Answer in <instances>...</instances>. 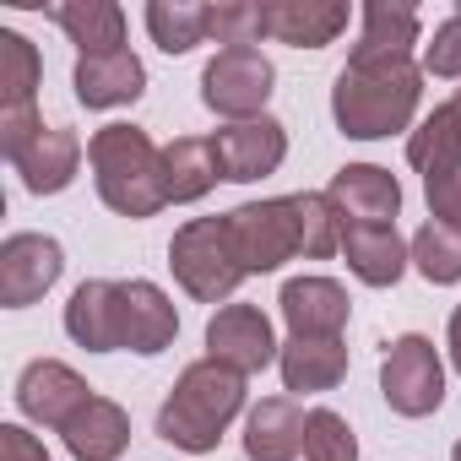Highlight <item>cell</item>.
<instances>
[{
  "mask_svg": "<svg viewBox=\"0 0 461 461\" xmlns=\"http://www.w3.org/2000/svg\"><path fill=\"white\" fill-rule=\"evenodd\" d=\"M277 369H283L288 391H304V396L331 391L348 375V348H342V337H288L277 353Z\"/></svg>",
  "mask_w": 461,
  "mask_h": 461,
  "instance_id": "22",
  "label": "cell"
},
{
  "mask_svg": "<svg viewBox=\"0 0 461 461\" xmlns=\"http://www.w3.org/2000/svg\"><path fill=\"white\" fill-rule=\"evenodd\" d=\"M326 201L337 206L342 228H385V222H396V212H402V185H396V174L380 168V163H348V168L331 174Z\"/></svg>",
  "mask_w": 461,
  "mask_h": 461,
  "instance_id": "10",
  "label": "cell"
},
{
  "mask_svg": "<svg viewBox=\"0 0 461 461\" xmlns=\"http://www.w3.org/2000/svg\"><path fill=\"white\" fill-rule=\"evenodd\" d=\"M12 168L23 174V185H28L33 195H60V190L77 179V168H82V141H77V131H66V125H44V131L12 158Z\"/></svg>",
  "mask_w": 461,
  "mask_h": 461,
  "instance_id": "17",
  "label": "cell"
},
{
  "mask_svg": "<svg viewBox=\"0 0 461 461\" xmlns=\"http://www.w3.org/2000/svg\"><path fill=\"white\" fill-rule=\"evenodd\" d=\"M423 77H445V82H461V12H450L434 39L423 44Z\"/></svg>",
  "mask_w": 461,
  "mask_h": 461,
  "instance_id": "33",
  "label": "cell"
},
{
  "mask_svg": "<svg viewBox=\"0 0 461 461\" xmlns=\"http://www.w3.org/2000/svg\"><path fill=\"white\" fill-rule=\"evenodd\" d=\"M294 217H299V256L304 261H326V256L342 250V217L326 201V190L294 195Z\"/></svg>",
  "mask_w": 461,
  "mask_h": 461,
  "instance_id": "29",
  "label": "cell"
},
{
  "mask_svg": "<svg viewBox=\"0 0 461 461\" xmlns=\"http://www.w3.org/2000/svg\"><path fill=\"white\" fill-rule=\"evenodd\" d=\"M66 331L77 348L87 353H114L125 348V299H120V283L109 277H87L71 304H66Z\"/></svg>",
  "mask_w": 461,
  "mask_h": 461,
  "instance_id": "13",
  "label": "cell"
},
{
  "mask_svg": "<svg viewBox=\"0 0 461 461\" xmlns=\"http://www.w3.org/2000/svg\"><path fill=\"white\" fill-rule=\"evenodd\" d=\"M412 44H418V12L369 0L358 12V44L348 60H412Z\"/></svg>",
  "mask_w": 461,
  "mask_h": 461,
  "instance_id": "23",
  "label": "cell"
},
{
  "mask_svg": "<svg viewBox=\"0 0 461 461\" xmlns=\"http://www.w3.org/2000/svg\"><path fill=\"white\" fill-rule=\"evenodd\" d=\"M277 310L288 321V337H342V326L353 315L348 288L331 283V277H294V283H283Z\"/></svg>",
  "mask_w": 461,
  "mask_h": 461,
  "instance_id": "14",
  "label": "cell"
},
{
  "mask_svg": "<svg viewBox=\"0 0 461 461\" xmlns=\"http://www.w3.org/2000/svg\"><path fill=\"white\" fill-rule=\"evenodd\" d=\"M423 98V66L412 60H348L331 87V114L342 136L380 141L391 131H407Z\"/></svg>",
  "mask_w": 461,
  "mask_h": 461,
  "instance_id": "1",
  "label": "cell"
},
{
  "mask_svg": "<svg viewBox=\"0 0 461 461\" xmlns=\"http://www.w3.org/2000/svg\"><path fill=\"white\" fill-rule=\"evenodd\" d=\"M450 114H456V125H461V87H456V98H450Z\"/></svg>",
  "mask_w": 461,
  "mask_h": 461,
  "instance_id": "38",
  "label": "cell"
},
{
  "mask_svg": "<svg viewBox=\"0 0 461 461\" xmlns=\"http://www.w3.org/2000/svg\"><path fill=\"white\" fill-rule=\"evenodd\" d=\"M212 39H217L222 50L261 44V39H267L261 0H222V6H212Z\"/></svg>",
  "mask_w": 461,
  "mask_h": 461,
  "instance_id": "32",
  "label": "cell"
},
{
  "mask_svg": "<svg viewBox=\"0 0 461 461\" xmlns=\"http://www.w3.org/2000/svg\"><path fill=\"white\" fill-rule=\"evenodd\" d=\"M217 179H222V168H217L212 136H179V141L163 147V190H168V201H201Z\"/></svg>",
  "mask_w": 461,
  "mask_h": 461,
  "instance_id": "25",
  "label": "cell"
},
{
  "mask_svg": "<svg viewBox=\"0 0 461 461\" xmlns=\"http://www.w3.org/2000/svg\"><path fill=\"white\" fill-rule=\"evenodd\" d=\"M283 342L272 337V321L256 304H222L206 321V358L234 369V375H261L267 364H277Z\"/></svg>",
  "mask_w": 461,
  "mask_h": 461,
  "instance_id": "8",
  "label": "cell"
},
{
  "mask_svg": "<svg viewBox=\"0 0 461 461\" xmlns=\"http://www.w3.org/2000/svg\"><path fill=\"white\" fill-rule=\"evenodd\" d=\"M44 131V120H39V109H0V152H6V163L33 141Z\"/></svg>",
  "mask_w": 461,
  "mask_h": 461,
  "instance_id": "35",
  "label": "cell"
},
{
  "mask_svg": "<svg viewBox=\"0 0 461 461\" xmlns=\"http://www.w3.org/2000/svg\"><path fill=\"white\" fill-rule=\"evenodd\" d=\"M44 82V60L23 33H0V109H33V93Z\"/></svg>",
  "mask_w": 461,
  "mask_h": 461,
  "instance_id": "28",
  "label": "cell"
},
{
  "mask_svg": "<svg viewBox=\"0 0 461 461\" xmlns=\"http://www.w3.org/2000/svg\"><path fill=\"white\" fill-rule=\"evenodd\" d=\"M304 461H358V439L342 412L315 407L304 423Z\"/></svg>",
  "mask_w": 461,
  "mask_h": 461,
  "instance_id": "31",
  "label": "cell"
},
{
  "mask_svg": "<svg viewBox=\"0 0 461 461\" xmlns=\"http://www.w3.org/2000/svg\"><path fill=\"white\" fill-rule=\"evenodd\" d=\"M348 17L353 12L342 0H261L267 39L294 44V50H326L348 28Z\"/></svg>",
  "mask_w": 461,
  "mask_h": 461,
  "instance_id": "15",
  "label": "cell"
},
{
  "mask_svg": "<svg viewBox=\"0 0 461 461\" xmlns=\"http://www.w3.org/2000/svg\"><path fill=\"white\" fill-rule=\"evenodd\" d=\"M50 23L66 28V39L82 55L125 50V12L114 6V0H60V6H50Z\"/></svg>",
  "mask_w": 461,
  "mask_h": 461,
  "instance_id": "24",
  "label": "cell"
},
{
  "mask_svg": "<svg viewBox=\"0 0 461 461\" xmlns=\"http://www.w3.org/2000/svg\"><path fill=\"white\" fill-rule=\"evenodd\" d=\"M456 12H461V0H456Z\"/></svg>",
  "mask_w": 461,
  "mask_h": 461,
  "instance_id": "40",
  "label": "cell"
},
{
  "mask_svg": "<svg viewBox=\"0 0 461 461\" xmlns=\"http://www.w3.org/2000/svg\"><path fill=\"white\" fill-rule=\"evenodd\" d=\"M87 402H93L87 380H82L71 364H60V358H33V364L23 369V380H17V407H23V418L44 423V429H55V434H60Z\"/></svg>",
  "mask_w": 461,
  "mask_h": 461,
  "instance_id": "12",
  "label": "cell"
},
{
  "mask_svg": "<svg viewBox=\"0 0 461 461\" xmlns=\"http://www.w3.org/2000/svg\"><path fill=\"white\" fill-rule=\"evenodd\" d=\"M272 82H277V71H272V60L256 44L217 50L206 60V71H201V104L212 114H222V120H234V125L240 120H261V109L272 98Z\"/></svg>",
  "mask_w": 461,
  "mask_h": 461,
  "instance_id": "5",
  "label": "cell"
},
{
  "mask_svg": "<svg viewBox=\"0 0 461 461\" xmlns=\"http://www.w3.org/2000/svg\"><path fill=\"white\" fill-rule=\"evenodd\" d=\"M412 267L434 283V288H445V283H461V228H450V222H423L418 234H412Z\"/></svg>",
  "mask_w": 461,
  "mask_h": 461,
  "instance_id": "30",
  "label": "cell"
},
{
  "mask_svg": "<svg viewBox=\"0 0 461 461\" xmlns=\"http://www.w3.org/2000/svg\"><path fill=\"white\" fill-rule=\"evenodd\" d=\"M66 272V250L50 234H12L0 245V304L6 310H28L39 304Z\"/></svg>",
  "mask_w": 461,
  "mask_h": 461,
  "instance_id": "9",
  "label": "cell"
},
{
  "mask_svg": "<svg viewBox=\"0 0 461 461\" xmlns=\"http://www.w3.org/2000/svg\"><path fill=\"white\" fill-rule=\"evenodd\" d=\"M380 396L402 418L439 412V402H445V364H439L429 337L407 331V337H396L385 348V358H380Z\"/></svg>",
  "mask_w": 461,
  "mask_h": 461,
  "instance_id": "6",
  "label": "cell"
},
{
  "mask_svg": "<svg viewBox=\"0 0 461 461\" xmlns=\"http://www.w3.org/2000/svg\"><path fill=\"white\" fill-rule=\"evenodd\" d=\"M423 195H429V217H434V222L461 228V168L429 174V179H423Z\"/></svg>",
  "mask_w": 461,
  "mask_h": 461,
  "instance_id": "34",
  "label": "cell"
},
{
  "mask_svg": "<svg viewBox=\"0 0 461 461\" xmlns=\"http://www.w3.org/2000/svg\"><path fill=\"white\" fill-rule=\"evenodd\" d=\"M342 261H348V272L358 283L396 288L402 272H407V261H412V250L402 245L396 222H385V228H342Z\"/></svg>",
  "mask_w": 461,
  "mask_h": 461,
  "instance_id": "20",
  "label": "cell"
},
{
  "mask_svg": "<svg viewBox=\"0 0 461 461\" xmlns=\"http://www.w3.org/2000/svg\"><path fill=\"white\" fill-rule=\"evenodd\" d=\"M87 163L98 179V195L109 212L120 217H158L168 206L163 190V147H152V136L141 125H104L87 141Z\"/></svg>",
  "mask_w": 461,
  "mask_h": 461,
  "instance_id": "3",
  "label": "cell"
},
{
  "mask_svg": "<svg viewBox=\"0 0 461 461\" xmlns=\"http://www.w3.org/2000/svg\"><path fill=\"white\" fill-rule=\"evenodd\" d=\"M120 299H125V348L131 353L152 358L179 337V315H174V304L158 283L131 277V283H120Z\"/></svg>",
  "mask_w": 461,
  "mask_h": 461,
  "instance_id": "18",
  "label": "cell"
},
{
  "mask_svg": "<svg viewBox=\"0 0 461 461\" xmlns=\"http://www.w3.org/2000/svg\"><path fill=\"white\" fill-rule=\"evenodd\" d=\"M450 364H456V375H461V304H456V315H450Z\"/></svg>",
  "mask_w": 461,
  "mask_h": 461,
  "instance_id": "37",
  "label": "cell"
},
{
  "mask_svg": "<svg viewBox=\"0 0 461 461\" xmlns=\"http://www.w3.org/2000/svg\"><path fill=\"white\" fill-rule=\"evenodd\" d=\"M60 439H66V450H71L77 461H120L125 445H131V418H125L120 402L93 396V402L60 429Z\"/></svg>",
  "mask_w": 461,
  "mask_h": 461,
  "instance_id": "21",
  "label": "cell"
},
{
  "mask_svg": "<svg viewBox=\"0 0 461 461\" xmlns=\"http://www.w3.org/2000/svg\"><path fill=\"white\" fill-rule=\"evenodd\" d=\"M234 256L245 272H277L283 261L299 256V217H294V195L277 201H245L222 217Z\"/></svg>",
  "mask_w": 461,
  "mask_h": 461,
  "instance_id": "7",
  "label": "cell"
},
{
  "mask_svg": "<svg viewBox=\"0 0 461 461\" xmlns=\"http://www.w3.org/2000/svg\"><path fill=\"white\" fill-rule=\"evenodd\" d=\"M71 87L87 109H120L136 104L147 93V66L131 50H109V55H82L71 71Z\"/></svg>",
  "mask_w": 461,
  "mask_h": 461,
  "instance_id": "16",
  "label": "cell"
},
{
  "mask_svg": "<svg viewBox=\"0 0 461 461\" xmlns=\"http://www.w3.org/2000/svg\"><path fill=\"white\" fill-rule=\"evenodd\" d=\"M0 461H50V450L23 423H6V429H0Z\"/></svg>",
  "mask_w": 461,
  "mask_h": 461,
  "instance_id": "36",
  "label": "cell"
},
{
  "mask_svg": "<svg viewBox=\"0 0 461 461\" xmlns=\"http://www.w3.org/2000/svg\"><path fill=\"white\" fill-rule=\"evenodd\" d=\"M212 152H217V168L222 179H234V185H250V179H267L283 168L288 158V131L261 114V120H240V125H222L212 136Z\"/></svg>",
  "mask_w": 461,
  "mask_h": 461,
  "instance_id": "11",
  "label": "cell"
},
{
  "mask_svg": "<svg viewBox=\"0 0 461 461\" xmlns=\"http://www.w3.org/2000/svg\"><path fill=\"white\" fill-rule=\"evenodd\" d=\"M240 407H245V375L201 358L174 380L168 402L158 407V439H168L174 450L206 456L217 450L222 429L240 418Z\"/></svg>",
  "mask_w": 461,
  "mask_h": 461,
  "instance_id": "2",
  "label": "cell"
},
{
  "mask_svg": "<svg viewBox=\"0 0 461 461\" xmlns=\"http://www.w3.org/2000/svg\"><path fill=\"white\" fill-rule=\"evenodd\" d=\"M450 461H461V439H456V450H450Z\"/></svg>",
  "mask_w": 461,
  "mask_h": 461,
  "instance_id": "39",
  "label": "cell"
},
{
  "mask_svg": "<svg viewBox=\"0 0 461 461\" xmlns=\"http://www.w3.org/2000/svg\"><path fill=\"white\" fill-rule=\"evenodd\" d=\"M407 163L429 179V174H445V168H461V125L450 114V104H439L412 136H407Z\"/></svg>",
  "mask_w": 461,
  "mask_h": 461,
  "instance_id": "27",
  "label": "cell"
},
{
  "mask_svg": "<svg viewBox=\"0 0 461 461\" xmlns=\"http://www.w3.org/2000/svg\"><path fill=\"white\" fill-rule=\"evenodd\" d=\"M147 33L163 55H190L195 44L212 39V6H201V0H152Z\"/></svg>",
  "mask_w": 461,
  "mask_h": 461,
  "instance_id": "26",
  "label": "cell"
},
{
  "mask_svg": "<svg viewBox=\"0 0 461 461\" xmlns=\"http://www.w3.org/2000/svg\"><path fill=\"white\" fill-rule=\"evenodd\" d=\"M168 267H174V283L201 304H222L250 277L240 267V256H234V240H228L222 217H190L168 240Z\"/></svg>",
  "mask_w": 461,
  "mask_h": 461,
  "instance_id": "4",
  "label": "cell"
},
{
  "mask_svg": "<svg viewBox=\"0 0 461 461\" xmlns=\"http://www.w3.org/2000/svg\"><path fill=\"white\" fill-rule=\"evenodd\" d=\"M304 423H310V412L294 396H267L245 418V456L250 461H294L304 450Z\"/></svg>",
  "mask_w": 461,
  "mask_h": 461,
  "instance_id": "19",
  "label": "cell"
}]
</instances>
